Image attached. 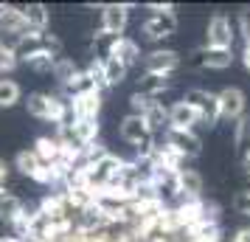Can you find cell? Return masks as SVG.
Returning a JSON list of instances; mask_svg holds the SVG:
<instances>
[{"mask_svg": "<svg viewBox=\"0 0 250 242\" xmlns=\"http://www.w3.org/2000/svg\"><path fill=\"white\" fill-rule=\"evenodd\" d=\"M233 242H250V228H242L236 234V240H233Z\"/></svg>", "mask_w": 250, "mask_h": 242, "instance_id": "cell-30", "label": "cell"}, {"mask_svg": "<svg viewBox=\"0 0 250 242\" xmlns=\"http://www.w3.org/2000/svg\"><path fill=\"white\" fill-rule=\"evenodd\" d=\"M126 17H129L126 6H118V3L104 6V12H102V34L118 37V34L126 28Z\"/></svg>", "mask_w": 250, "mask_h": 242, "instance_id": "cell-8", "label": "cell"}, {"mask_svg": "<svg viewBox=\"0 0 250 242\" xmlns=\"http://www.w3.org/2000/svg\"><path fill=\"white\" fill-rule=\"evenodd\" d=\"M23 214H25L23 203H20L14 195H6V192L0 189V220H6V222H12V225H14Z\"/></svg>", "mask_w": 250, "mask_h": 242, "instance_id": "cell-17", "label": "cell"}, {"mask_svg": "<svg viewBox=\"0 0 250 242\" xmlns=\"http://www.w3.org/2000/svg\"><path fill=\"white\" fill-rule=\"evenodd\" d=\"M124 76H126V68L118 62V59H113V57L104 59V85H107V88L121 85V82H124Z\"/></svg>", "mask_w": 250, "mask_h": 242, "instance_id": "cell-21", "label": "cell"}, {"mask_svg": "<svg viewBox=\"0 0 250 242\" xmlns=\"http://www.w3.org/2000/svg\"><path fill=\"white\" fill-rule=\"evenodd\" d=\"M59 138H51V135H42V138H37L34 144V155L40 158V163H54L59 158Z\"/></svg>", "mask_w": 250, "mask_h": 242, "instance_id": "cell-18", "label": "cell"}, {"mask_svg": "<svg viewBox=\"0 0 250 242\" xmlns=\"http://www.w3.org/2000/svg\"><path fill=\"white\" fill-rule=\"evenodd\" d=\"M177 183H180V195H186V200H197L203 195V177L194 169H177Z\"/></svg>", "mask_w": 250, "mask_h": 242, "instance_id": "cell-15", "label": "cell"}, {"mask_svg": "<svg viewBox=\"0 0 250 242\" xmlns=\"http://www.w3.org/2000/svg\"><path fill=\"white\" fill-rule=\"evenodd\" d=\"M219 102V118H242L245 115V93L239 88H225L222 93H216Z\"/></svg>", "mask_w": 250, "mask_h": 242, "instance_id": "cell-6", "label": "cell"}, {"mask_svg": "<svg viewBox=\"0 0 250 242\" xmlns=\"http://www.w3.org/2000/svg\"><path fill=\"white\" fill-rule=\"evenodd\" d=\"M208 48H230L233 43V28H230V20L222 17V14H214L211 23H208Z\"/></svg>", "mask_w": 250, "mask_h": 242, "instance_id": "cell-7", "label": "cell"}, {"mask_svg": "<svg viewBox=\"0 0 250 242\" xmlns=\"http://www.w3.org/2000/svg\"><path fill=\"white\" fill-rule=\"evenodd\" d=\"M0 242H23V240H17V237H0Z\"/></svg>", "mask_w": 250, "mask_h": 242, "instance_id": "cell-33", "label": "cell"}, {"mask_svg": "<svg viewBox=\"0 0 250 242\" xmlns=\"http://www.w3.org/2000/svg\"><path fill=\"white\" fill-rule=\"evenodd\" d=\"M23 62L28 65L31 70H37V73H51L54 70V65H57V57H51L48 51H34V54H28V57H23Z\"/></svg>", "mask_w": 250, "mask_h": 242, "instance_id": "cell-19", "label": "cell"}, {"mask_svg": "<svg viewBox=\"0 0 250 242\" xmlns=\"http://www.w3.org/2000/svg\"><path fill=\"white\" fill-rule=\"evenodd\" d=\"M9 177V169H6V161H0V183Z\"/></svg>", "mask_w": 250, "mask_h": 242, "instance_id": "cell-31", "label": "cell"}, {"mask_svg": "<svg viewBox=\"0 0 250 242\" xmlns=\"http://www.w3.org/2000/svg\"><path fill=\"white\" fill-rule=\"evenodd\" d=\"M110 57L118 59V62L129 70V65H135L138 59H141V48H138V43L129 40V37H115L113 45H110Z\"/></svg>", "mask_w": 250, "mask_h": 242, "instance_id": "cell-11", "label": "cell"}, {"mask_svg": "<svg viewBox=\"0 0 250 242\" xmlns=\"http://www.w3.org/2000/svg\"><path fill=\"white\" fill-rule=\"evenodd\" d=\"M177 65H180V57H177V51H169V48H163V51H152V54L146 57V73L169 76Z\"/></svg>", "mask_w": 250, "mask_h": 242, "instance_id": "cell-10", "label": "cell"}, {"mask_svg": "<svg viewBox=\"0 0 250 242\" xmlns=\"http://www.w3.org/2000/svg\"><path fill=\"white\" fill-rule=\"evenodd\" d=\"M14 166H17V169H20L23 175L34 177L37 169H40L42 163H40V158L34 155V150H23V152H17V158H14Z\"/></svg>", "mask_w": 250, "mask_h": 242, "instance_id": "cell-22", "label": "cell"}, {"mask_svg": "<svg viewBox=\"0 0 250 242\" xmlns=\"http://www.w3.org/2000/svg\"><path fill=\"white\" fill-rule=\"evenodd\" d=\"M233 62V54H230V48H200L197 54L191 57V65L194 68H228Z\"/></svg>", "mask_w": 250, "mask_h": 242, "instance_id": "cell-5", "label": "cell"}, {"mask_svg": "<svg viewBox=\"0 0 250 242\" xmlns=\"http://www.w3.org/2000/svg\"><path fill=\"white\" fill-rule=\"evenodd\" d=\"M245 169H248V172H250V155H248V158H245Z\"/></svg>", "mask_w": 250, "mask_h": 242, "instance_id": "cell-34", "label": "cell"}, {"mask_svg": "<svg viewBox=\"0 0 250 242\" xmlns=\"http://www.w3.org/2000/svg\"><path fill=\"white\" fill-rule=\"evenodd\" d=\"M166 147L174 150L180 158H197L200 155V138L191 130H171L166 132Z\"/></svg>", "mask_w": 250, "mask_h": 242, "instance_id": "cell-4", "label": "cell"}, {"mask_svg": "<svg viewBox=\"0 0 250 242\" xmlns=\"http://www.w3.org/2000/svg\"><path fill=\"white\" fill-rule=\"evenodd\" d=\"M183 102L191 104L208 127H214L216 124V118H219V102H216V93H208V90L194 88V90H188L186 96H183Z\"/></svg>", "mask_w": 250, "mask_h": 242, "instance_id": "cell-2", "label": "cell"}, {"mask_svg": "<svg viewBox=\"0 0 250 242\" xmlns=\"http://www.w3.org/2000/svg\"><path fill=\"white\" fill-rule=\"evenodd\" d=\"M20 102V85L14 79H0V107H12Z\"/></svg>", "mask_w": 250, "mask_h": 242, "instance_id": "cell-24", "label": "cell"}, {"mask_svg": "<svg viewBox=\"0 0 250 242\" xmlns=\"http://www.w3.org/2000/svg\"><path fill=\"white\" fill-rule=\"evenodd\" d=\"M141 118H144V121H146V127H149V132H155V130L160 127V124H163V121H169V110H166V107H163V104H152V107H149L146 113L141 115Z\"/></svg>", "mask_w": 250, "mask_h": 242, "instance_id": "cell-25", "label": "cell"}, {"mask_svg": "<svg viewBox=\"0 0 250 242\" xmlns=\"http://www.w3.org/2000/svg\"><path fill=\"white\" fill-rule=\"evenodd\" d=\"M233 208H236L239 214H250V192H239L233 197Z\"/></svg>", "mask_w": 250, "mask_h": 242, "instance_id": "cell-28", "label": "cell"}, {"mask_svg": "<svg viewBox=\"0 0 250 242\" xmlns=\"http://www.w3.org/2000/svg\"><path fill=\"white\" fill-rule=\"evenodd\" d=\"M169 88V76H160V73H144L141 79H138V96H158Z\"/></svg>", "mask_w": 250, "mask_h": 242, "instance_id": "cell-16", "label": "cell"}, {"mask_svg": "<svg viewBox=\"0 0 250 242\" xmlns=\"http://www.w3.org/2000/svg\"><path fill=\"white\" fill-rule=\"evenodd\" d=\"M239 23H242V34H245V40H248V45H250V12L242 14V17H239Z\"/></svg>", "mask_w": 250, "mask_h": 242, "instance_id": "cell-29", "label": "cell"}, {"mask_svg": "<svg viewBox=\"0 0 250 242\" xmlns=\"http://www.w3.org/2000/svg\"><path fill=\"white\" fill-rule=\"evenodd\" d=\"M23 12V20L25 25H28V31H45L48 28V20H51V14H48V9L42 6V3H31V6H23L20 9Z\"/></svg>", "mask_w": 250, "mask_h": 242, "instance_id": "cell-14", "label": "cell"}, {"mask_svg": "<svg viewBox=\"0 0 250 242\" xmlns=\"http://www.w3.org/2000/svg\"><path fill=\"white\" fill-rule=\"evenodd\" d=\"M17 62H20V59H17V54H14V48L3 43V45H0V73L14 70L17 68Z\"/></svg>", "mask_w": 250, "mask_h": 242, "instance_id": "cell-26", "label": "cell"}, {"mask_svg": "<svg viewBox=\"0 0 250 242\" xmlns=\"http://www.w3.org/2000/svg\"><path fill=\"white\" fill-rule=\"evenodd\" d=\"M121 138L126 144H144L146 138H152V132H149L146 121L141 118V115H126L124 121H121Z\"/></svg>", "mask_w": 250, "mask_h": 242, "instance_id": "cell-13", "label": "cell"}, {"mask_svg": "<svg viewBox=\"0 0 250 242\" xmlns=\"http://www.w3.org/2000/svg\"><path fill=\"white\" fill-rule=\"evenodd\" d=\"M129 104H132V115H144L149 110V107H152V104H155V99H146V96H132V99H129Z\"/></svg>", "mask_w": 250, "mask_h": 242, "instance_id": "cell-27", "label": "cell"}, {"mask_svg": "<svg viewBox=\"0 0 250 242\" xmlns=\"http://www.w3.org/2000/svg\"><path fill=\"white\" fill-rule=\"evenodd\" d=\"M68 110L73 118H90V121H96V115L102 110V90L90 88V90L73 93L68 102Z\"/></svg>", "mask_w": 250, "mask_h": 242, "instance_id": "cell-3", "label": "cell"}, {"mask_svg": "<svg viewBox=\"0 0 250 242\" xmlns=\"http://www.w3.org/2000/svg\"><path fill=\"white\" fill-rule=\"evenodd\" d=\"M152 9V17L144 23V34L149 40H166L177 31V17L171 12V6H149Z\"/></svg>", "mask_w": 250, "mask_h": 242, "instance_id": "cell-1", "label": "cell"}, {"mask_svg": "<svg viewBox=\"0 0 250 242\" xmlns=\"http://www.w3.org/2000/svg\"><path fill=\"white\" fill-rule=\"evenodd\" d=\"M0 45H3V34H0Z\"/></svg>", "mask_w": 250, "mask_h": 242, "instance_id": "cell-35", "label": "cell"}, {"mask_svg": "<svg viewBox=\"0 0 250 242\" xmlns=\"http://www.w3.org/2000/svg\"><path fill=\"white\" fill-rule=\"evenodd\" d=\"M242 59H245V68H248V70H250V45H248V48H245V54H242Z\"/></svg>", "mask_w": 250, "mask_h": 242, "instance_id": "cell-32", "label": "cell"}, {"mask_svg": "<svg viewBox=\"0 0 250 242\" xmlns=\"http://www.w3.org/2000/svg\"><path fill=\"white\" fill-rule=\"evenodd\" d=\"M54 76H57L65 88H68L70 82L76 79V73H79V68H76V62L73 59H57V65H54V70H51Z\"/></svg>", "mask_w": 250, "mask_h": 242, "instance_id": "cell-23", "label": "cell"}, {"mask_svg": "<svg viewBox=\"0 0 250 242\" xmlns=\"http://www.w3.org/2000/svg\"><path fill=\"white\" fill-rule=\"evenodd\" d=\"M233 141H236V150H239V158L245 161L250 155V115H242L236 124V135H233Z\"/></svg>", "mask_w": 250, "mask_h": 242, "instance_id": "cell-20", "label": "cell"}, {"mask_svg": "<svg viewBox=\"0 0 250 242\" xmlns=\"http://www.w3.org/2000/svg\"><path fill=\"white\" fill-rule=\"evenodd\" d=\"M203 118H200V113L194 110L191 104L186 102H177L174 107H169V124L171 130H191L194 124H200Z\"/></svg>", "mask_w": 250, "mask_h": 242, "instance_id": "cell-12", "label": "cell"}, {"mask_svg": "<svg viewBox=\"0 0 250 242\" xmlns=\"http://www.w3.org/2000/svg\"><path fill=\"white\" fill-rule=\"evenodd\" d=\"M0 34H12L14 43L23 34H28V25H25L20 9H14V6H0Z\"/></svg>", "mask_w": 250, "mask_h": 242, "instance_id": "cell-9", "label": "cell"}]
</instances>
